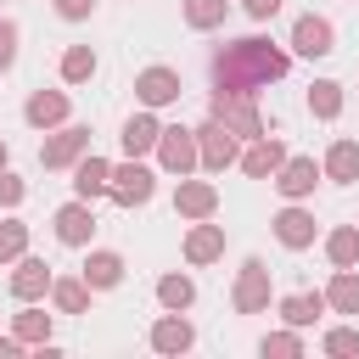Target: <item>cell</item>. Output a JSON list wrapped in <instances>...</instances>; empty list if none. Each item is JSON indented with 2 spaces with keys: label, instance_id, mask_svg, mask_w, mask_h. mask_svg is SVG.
Segmentation results:
<instances>
[{
  "label": "cell",
  "instance_id": "cell-1",
  "mask_svg": "<svg viewBox=\"0 0 359 359\" xmlns=\"http://www.w3.org/2000/svg\"><path fill=\"white\" fill-rule=\"evenodd\" d=\"M292 67V50H280L275 39L264 34H247V39H230L213 50V90H236V95H258L264 84L286 79Z\"/></svg>",
  "mask_w": 359,
  "mask_h": 359
},
{
  "label": "cell",
  "instance_id": "cell-2",
  "mask_svg": "<svg viewBox=\"0 0 359 359\" xmlns=\"http://www.w3.org/2000/svg\"><path fill=\"white\" fill-rule=\"evenodd\" d=\"M208 118H219L230 135H241V140H258V135H269L264 129V112H258V95H236V90H213V101H208Z\"/></svg>",
  "mask_w": 359,
  "mask_h": 359
},
{
  "label": "cell",
  "instance_id": "cell-3",
  "mask_svg": "<svg viewBox=\"0 0 359 359\" xmlns=\"http://www.w3.org/2000/svg\"><path fill=\"white\" fill-rule=\"evenodd\" d=\"M236 157H241V135H230L219 118L196 123V168H208V174H224Z\"/></svg>",
  "mask_w": 359,
  "mask_h": 359
},
{
  "label": "cell",
  "instance_id": "cell-4",
  "mask_svg": "<svg viewBox=\"0 0 359 359\" xmlns=\"http://www.w3.org/2000/svg\"><path fill=\"white\" fill-rule=\"evenodd\" d=\"M151 191H157V174H151L140 157H129V163H112L107 196H112L118 208H140V202H151Z\"/></svg>",
  "mask_w": 359,
  "mask_h": 359
},
{
  "label": "cell",
  "instance_id": "cell-5",
  "mask_svg": "<svg viewBox=\"0 0 359 359\" xmlns=\"http://www.w3.org/2000/svg\"><path fill=\"white\" fill-rule=\"evenodd\" d=\"M90 151V129L84 123H56V135H45L39 140V168H73L79 157Z\"/></svg>",
  "mask_w": 359,
  "mask_h": 359
},
{
  "label": "cell",
  "instance_id": "cell-6",
  "mask_svg": "<svg viewBox=\"0 0 359 359\" xmlns=\"http://www.w3.org/2000/svg\"><path fill=\"white\" fill-rule=\"evenodd\" d=\"M230 309L236 314H264L269 309V264L264 258H247L236 286H230Z\"/></svg>",
  "mask_w": 359,
  "mask_h": 359
},
{
  "label": "cell",
  "instance_id": "cell-7",
  "mask_svg": "<svg viewBox=\"0 0 359 359\" xmlns=\"http://www.w3.org/2000/svg\"><path fill=\"white\" fill-rule=\"evenodd\" d=\"M157 163H163V174H191L196 168V129H185V123H163V135H157Z\"/></svg>",
  "mask_w": 359,
  "mask_h": 359
},
{
  "label": "cell",
  "instance_id": "cell-8",
  "mask_svg": "<svg viewBox=\"0 0 359 359\" xmlns=\"http://www.w3.org/2000/svg\"><path fill=\"white\" fill-rule=\"evenodd\" d=\"M292 56H309V62H320V56H331L337 50V28L325 22V17H314V11H303L297 22H292Z\"/></svg>",
  "mask_w": 359,
  "mask_h": 359
},
{
  "label": "cell",
  "instance_id": "cell-9",
  "mask_svg": "<svg viewBox=\"0 0 359 359\" xmlns=\"http://www.w3.org/2000/svg\"><path fill=\"white\" fill-rule=\"evenodd\" d=\"M180 95H185V84H180V73H174V67H163V62H157V67H140V73H135V101H140V107H151V112H157V107H174Z\"/></svg>",
  "mask_w": 359,
  "mask_h": 359
},
{
  "label": "cell",
  "instance_id": "cell-10",
  "mask_svg": "<svg viewBox=\"0 0 359 359\" xmlns=\"http://www.w3.org/2000/svg\"><path fill=\"white\" fill-rule=\"evenodd\" d=\"M320 180H325V174H320V163H314V157H286V163L269 174V185H275L286 202H309Z\"/></svg>",
  "mask_w": 359,
  "mask_h": 359
},
{
  "label": "cell",
  "instance_id": "cell-11",
  "mask_svg": "<svg viewBox=\"0 0 359 359\" xmlns=\"http://www.w3.org/2000/svg\"><path fill=\"white\" fill-rule=\"evenodd\" d=\"M50 230H56L62 247H90V236H95V208H90L84 196H73V202H62V208L50 213Z\"/></svg>",
  "mask_w": 359,
  "mask_h": 359
},
{
  "label": "cell",
  "instance_id": "cell-12",
  "mask_svg": "<svg viewBox=\"0 0 359 359\" xmlns=\"http://www.w3.org/2000/svg\"><path fill=\"white\" fill-rule=\"evenodd\" d=\"M269 224H275V241H280L286 252H303V247H314V236H320V224H314V213H309L303 202H286Z\"/></svg>",
  "mask_w": 359,
  "mask_h": 359
},
{
  "label": "cell",
  "instance_id": "cell-13",
  "mask_svg": "<svg viewBox=\"0 0 359 359\" xmlns=\"http://www.w3.org/2000/svg\"><path fill=\"white\" fill-rule=\"evenodd\" d=\"M151 353H168V359H180V353H191L196 348V325L185 320V314H174V309H163V320L151 325Z\"/></svg>",
  "mask_w": 359,
  "mask_h": 359
},
{
  "label": "cell",
  "instance_id": "cell-14",
  "mask_svg": "<svg viewBox=\"0 0 359 359\" xmlns=\"http://www.w3.org/2000/svg\"><path fill=\"white\" fill-rule=\"evenodd\" d=\"M174 213H180V219H213V213H219V185L185 174V180L174 185Z\"/></svg>",
  "mask_w": 359,
  "mask_h": 359
},
{
  "label": "cell",
  "instance_id": "cell-15",
  "mask_svg": "<svg viewBox=\"0 0 359 359\" xmlns=\"http://www.w3.org/2000/svg\"><path fill=\"white\" fill-rule=\"evenodd\" d=\"M50 280H56V275H50V264H45V258H28V252H22L6 286H11V297H17V303H39V297L50 292Z\"/></svg>",
  "mask_w": 359,
  "mask_h": 359
},
{
  "label": "cell",
  "instance_id": "cell-16",
  "mask_svg": "<svg viewBox=\"0 0 359 359\" xmlns=\"http://www.w3.org/2000/svg\"><path fill=\"white\" fill-rule=\"evenodd\" d=\"M67 112H73L67 90H34V95L22 101V118H28V129H56V123H67Z\"/></svg>",
  "mask_w": 359,
  "mask_h": 359
},
{
  "label": "cell",
  "instance_id": "cell-17",
  "mask_svg": "<svg viewBox=\"0 0 359 359\" xmlns=\"http://www.w3.org/2000/svg\"><path fill=\"white\" fill-rule=\"evenodd\" d=\"M236 163H241V174H247V180H269V174L286 163V140H275V135H258V140H247V151H241Z\"/></svg>",
  "mask_w": 359,
  "mask_h": 359
},
{
  "label": "cell",
  "instance_id": "cell-18",
  "mask_svg": "<svg viewBox=\"0 0 359 359\" xmlns=\"http://www.w3.org/2000/svg\"><path fill=\"white\" fill-rule=\"evenodd\" d=\"M213 258H224V224H208V219H191V230H185V264H213Z\"/></svg>",
  "mask_w": 359,
  "mask_h": 359
},
{
  "label": "cell",
  "instance_id": "cell-19",
  "mask_svg": "<svg viewBox=\"0 0 359 359\" xmlns=\"http://www.w3.org/2000/svg\"><path fill=\"white\" fill-rule=\"evenodd\" d=\"M157 135H163L157 112H151V107H140V112H135V118L123 123L118 146H123V157H146V151H157Z\"/></svg>",
  "mask_w": 359,
  "mask_h": 359
},
{
  "label": "cell",
  "instance_id": "cell-20",
  "mask_svg": "<svg viewBox=\"0 0 359 359\" xmlns=\"http://www.w3.org/2000/svg\"><path fill=\"white\" fill-rule=\"evenodd\" d=\"M107 180H112V163H107V157H95V151H84V157L73 163V196H84V202H95V196H107Z\"/></svg>",
  "mask_w": 359,
  "mask_h": 359
},
{
  "label": "cell",
  "instance_id": "cell-21",
  "mask_svg": "<svg viewBox=\"0 0 359 359\" xmlns=\"http://www.w3.org/2000/svg\"><path fill=\"white\" fill-rule=\"evenodd\" d=\"M320 174H325L331 185H353V180H359V140H348V135H342V140H331V146H325Z\"/></svg>",
  "mask_w": 359,
  "mask_h": 359
},
{
  "label": "cell",
  "instance_id": "cell-22",
  "mask_svg": "<svg viewBox=\"0 0 359 359\" xmlns=\"http://www.w3.org/2000/svg\"><path fill=\"white\" fill-rule=\"evenodd\" d=\"M84 280H90V292H112L118 280H123V252H112V247H95L90 258H84V269H79Z\"/></svg>",
  "mask_w": 359,
  "mask_h": 359
},
{
  "label": "cell",
  "instance_id": "cell-23",
  "mask_svg": "<svg viewBox=\"0 0 359 359\" xmlns=\"http://www.w3.org/2000/svg\"><path fill=\"white\" fill-rule=\"evenodd\" d=\"M275 309H280V320H286V325H297V331H303V325H314V320L325 314V292H286Z\"/></svg>",
  "mask_w": 359,
  "mask_h": 359
},
{
  "label": "cell",
  "instance_id": "cell-24",
  "mask_svg": "<svg viewBox=\"0 0 359 359\" xmlns=\"http://www.w3.org/2000/svg\"><path fill=\"white\" fill-rule=\"evenodd\" d=\"M45 297L56 303V314H84L90 309V280L84 275H62V280H50Z\"/></svg>",
  "mask_w": 359,
  "mask_h": 359
},
{
  "label": "cell",
  "instance_id": "cell-25",
  "mask_svg": "<svg viewBox=\"0 0 359 359\" xmlns=\"http://www.w3.org/2000/svg\"><path fill=\"white\" fill-rule=\"evenodd\" d=\"M11 337H17L22 348H28V342H34V348H45V342H50V314H45V309H34V303H22V309L11 314Z\"/></svg>",
  "mask_w": 359,
  "mask_h": 359
},
{
  "label": "cell",
  "instance_id": "cell-26",
  "mask_svg": "<svg viewBox=\"0 0 359 359\" xmlns=\"http://www.w3.org/2000/svg\"><path fill=\"white\" fill-rule=\"evenodd\" d=\"M325 309L359 314V269H337V275L325 280Z\"/></svg>",
  "mask_w": 359,
  "mask_h": 359
},
{
  "label": "cell",
  "instance_id": "cell-27",
  "mask_svg": "<svg viewBox=\"0 0 359 359\" xmlns=\"http://www.w3.org/2000/svg\"><path fill=\"white\" fill-rule=\"evenodd\" d=\"M180 17H185V28L208 34V28H224V17H230V0H180Z\"/></svg>",
  "mask_w": 359,
  "mask_h": 359
},
{
  "label": "cell",
  "instance_id": "cell-28",
  "mask_svg": "<svg viewBox=\"0 0 359 359\" xmlns=\"http://www.w3.org/2000/svg\"><path fill=\"white\" fill-rule=\"evenodd\" d=\"M325 258H331V269H353L359 264V224H337L325 236Z\"/></svg>",
  "mask_w": 359,
  "mask_h": 359
},
{
  "label": "cell",
  "instance_id": "cell-29",
  "mask_svg": "<svg viewBox=\"0 0 359 359\" xmlns=\"http://www.w3.org/2000/svg\"><path fill=\"white\" fill-rule=\"evenodd\" d=\"M309 112L325 118V123L342 118V84H337V79H314V84H309Z\"/></svg>",
  "mask_w": 359,
  "mask_h": 359
},
{
  "label": "cell",
  "instance_id": "cell-30",
  "mask_svg": "<svg viewBox=\"0 0 359 359\" xmlns=\"http://www.w3.org/2000/svg\"><path fill=\"white\" fill-rule=\"evenodd\" d=\"M157 303L174 309V314H185V309L196 303V280H191V275H163V280H157Z\"/></svg>",
  "mask_w": 359,
  "mask_h": 359
},
{
  "label": "cell",
  "instance_id": "cell-31",
  "mask_svg": "<svg viewBox=\"0 0 359 359\" xmlns=\"http://www.w3.org/2000/svg\"><path fill=\"white\" fill-rule=\"evenodd\" d=\"M95 79V50L90 45H67L62 50V84H90Z\"/></svg>",
  "mask_w": 359,
  "mask_h": 359
},
{
  "label": "cell",
  "instance_id": "cell-32",
  "mask_svg": "<svg viewBox=\"0 0 359 359\" xmlns=\"http://www.w3.org/2000/svg\"><path fill=\"white\" fill-rule=\"evenodd\" d=\"M28 252V224L22 219H0V264H17Z\"/></svg>",
  "mask_w": 359,
  "mask_h": 359
},
{
  "label": "cell",
  "instance_id": "cell-33",
  "mask_svg": "<svg viewBox=\"0 0 359 359\" xmlns=\"http://www.w3.org/2000/svg\"><path fill=\"white\" fill-rule=\"evenodd\" d=\"M258 353H264V359H269V353H275V359H297V353H303V337H297V325H292V331H269V337L258 342Z\"/></svg>",
  "mask_w": 359,
  "mask_h": 359
},
{
  "label": "cell",
  "instance_id": "cell-34",
  "mask_svg": "<svg viewBox=\"0 0 359 359\" xmlns=\"http://www.w3.org/2000/svg\"><path fill=\"white\" fill-rule=\"evenodd\" d=\"M320 348H325L331 359H353V353H359V331H353V325H331V331L320 337Z\"/></svg>",
  "mask_w": 359,
  "mask_h": 359
},
{
  "label": "cell",
  "instance_id": "cell-35",
  "mask_svg": "<svg viewBox=\"0 0 359 359\" xmlns=\"http://www.w3.org/2000/svg\"><path fill=\"white\" fill-rule=\"evenodd\" d=\"M22 196H28V180L11 174V168H0V208H22Z\"/></svg>",
  "mask_w": 359,
  "mask_h": 359
},
{
  "label": "cell",
  "instance_id": "cell-36",
  "mask_svg": "<svg viewBox=\"0 0 359 359\" xmlns=\"http://www.w3.org/2000/svg\"><path fill=\"white\" fill-rule=\"evenodd\" d=\"M50 6H56L62 22H84V17H95V0H50Z\"/></svg>",
  "mask_w": 359,
  "mask_h": 359
},
{
  "label": "cell",
  "instance_id": "cell-37",
  "mask_svg": "<svg viewBox=\"0 0 359 359\" xmlns=\"http://www.w3.org/2000/svg\"><path fill=\"white\" fill-rule=\"evenodd\" d=\"M17 62V22L11 17H0V73Z\"/></svg>",
  "mask_w": 359,
  "mask_h": 359
},
{
  "label": "cell",
  "instance_id": "cell-38",
  "mask_svg": "<svg viewBox=\"0 0 359 359\" xmlns=\"http://www.w3.org/2000/svg\"><path fill=\"white\" fill-rule=\"evenodd\" d=\"M241 11H247L252 22H269V17L280 11V0H241Z\"/></svg>",
  "mask_w": 359,
  "mask_h": 359
},
{
  "label": "cell",
  "instance_id": "cell-39",
  "mask_svg": "<svg viewBox=\"0 0 359 359\" xmlns=\"http://www.w3.org/2000/svg\"><path fill=\"white\" fill-rule=\"evenodd\" d=\"M17 353H22V342L17 337H0V359H17Z\"/></svg>",
  "mask_w": 359,
  "mask_h": 359
},
{
  "label": "cell",
  "instance_id": "cell-40",
  "mask_svg": "<svg viewBox=\"0 0 359 359\" xmlns=\"http://www.w3.org/2000/svg\"><path fill=\"white\" fill-rule=\"evenodd\" d=\"M6 163H11V146H6V140H0V168H6Z\"/></svg>",
  "mask_w": 359,
  "mask_h": 359
}]
</instances>
